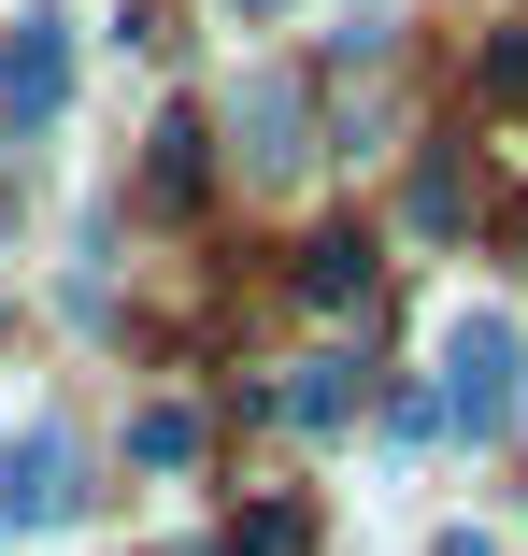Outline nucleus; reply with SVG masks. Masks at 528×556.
Wrapping results in <instances>:
<instances>
[{"label":"nucleus","mask_w":528,"mask_h":556,"mask_svg":"<svg viewBox=\"0 0 528 556\" xmlns=\"http://www.w3.org/2000/svg\"><path fill=\"white\" fill-rule=\"evenodd\" d=\"M443 414H457L472 442L514 428V314H457V328H443Z\"/></svg>","instance_id":"nucleus-1"},{"label":"nucleus","mask_w":528,"mask_h":556,"mask_svg":"<svg viewBox=\"0 0 528 556\" xmlns=\"http://www.w3.org/2000/svg\"><path fill=\"white\" fill-rule=\"evenodd\" d=\"M58 100H72V29L58 15H15V43H0V115L58 129Z\"/></svg>","instance_id":"nucleus-2"},{"label":"nucleus","mask_w":528,"mask_h":556,"mask_svg":"<svg viewBox=\"0 0 528 556\" xmlns=\"http://www.w3.org/2000/svg\"><path fill=\"white\" fill-rule=\"evenodd\" d=\"M58 485H72V442H58V428H29L15 457H0V528H58V514H72Z\"/></svg>","instance_id":"nucleus-3"},{"label":"nucleus","mask_w":528,"mask_h":556,"mask_svg":"<svg viewBox=\"0 0 528 556\" xmlns=\"http://www.w3.org/2000/svg\"><path fill=\"white\" fill-rule=\"evenodd\" d=\"M300 286L329 300V314H357V300H372V243H343V229H329V243L300 257Z\"/></svg>","instance_id":"nucleus-4"},{"label":"nucleus","mask_w":528,"mask_h":556,"mask_svg":"<svg viewBox=\"0 0 528 556\" xmlns=\"http://www.w3.org/2000/svg\"><path fill=\"white\" fill-rule=\"evenodd\" d=\"M229 556H314V500H257L229 528Z\"/></svg>","instance_id":"nucleus-5"},{"label":"nucleus","mask_w":528,"mask_h":556,"mask_svg":"<svg viewBox=\"0 0 528 556\" xmlns=\"http://www.w3.org/2000/svg\"><path fill=\"white\" fill-rule=\"evenodd\" d=\"M143 457H158V471H186V457H200V414H172V400H158V414H143Z\"/></svg>","instance_id":"nucleus-6"},{"label":"nucleus","mask_w":528,"mask_h":556,"mask_svg":"<svg viewBox=\"0 0 528 556\" xmlns=\"http://www.w3.org/2000/svg\"><path fill=\"white\" fill-rule=\"evenodd\" d=\"M158 186H172V200L200 186V115H172V129H158Z\"/></svg>","instance_id":"nucleus-7"},{"label":"nucleus","mask_w":528,"mask_h":556,"mask_svg":"<svg viewBox=\"0 0 528 556\" xmlns=\"http://www.w3.org/2000/svg\"><path fill=\"white\" fill-rule=\"evenodd\" d=\"M486 86H500V100H528V29H500V43H486Z\"/></svg>","instance_id":"nucleus-8"},{"label":"nucleus","mask_w":528,"mask_h":556,"mask_svg":"<svg viewBox=\"0 0 528 556\" xmlns=\"http://www.w3.org/2000/svg\"><path fill=\"white\" fill-rule=\"evenodd\" d=\"M443 556H500V542H443Z\"/></svg>","instance_id":"nucleus-9"},{"label":"nucleus","mask_w":528,"mask_h":556,"mask_svg":"<svg viewBox=\"0 0 528 556\" xmlns=\"http://www.w3.org/2000/svg\"><path fill=\"white\" fill-rule=\"evenodd\" d=\"M243 15H272V0H243Z\"/></svg>","instance_id":"nucleus-10"}]
</instances>
